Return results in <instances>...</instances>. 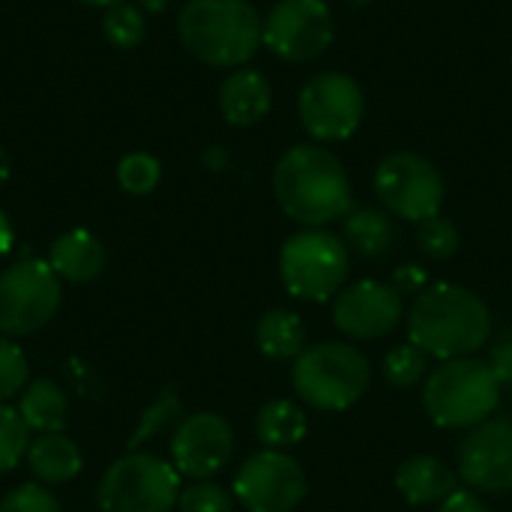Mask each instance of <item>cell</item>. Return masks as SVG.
Segmentation results:
<instances>
[{
    "mask_svg": "<svg viewBox=\"0 0 512 512\" xmlns=\"http://www.w3.org/2000/svg\"><path fill=\"white\" fill-rule=\"evenodd\" d=\"M0 512H60V504L45 486L24 483V486H15L12 492L3 495Z\"/></svg>",
    "mask_w": 512,
    "mask_h": 512,
    "instance_id": "31",
    "label": "cell"
},
{
    "mask_svg": "<svg viewBox=\"0 0 512 512\" xmlns=\"http://www.w3.org/2000/svg\"><path fill=\"white\" fill-rule=\"evenodd\" d=\"M63 300L60 276L42 258H21L0 273V333L30 336L54 321Z\"/></svg>",
    "mask_w": 512,
    "mask_h": 512,
    "instance_id": "8",
    "label": "cell"
},
{
    "mask_svg": "<svg viewBox=\"0 0 512 512\" xmlns=\"http://www.w3.org/2000/svg\"><path fill=\"white\" fill-rule=\"evenodd\" d=\"M180 498V474L153 453H129L99 480V512H171Z\"/></svg>",
    "mask_w": 512,
    "mask_h": 512,
    "instance_id": "6",
    "label": "cell"
},
{
    "mask_svg": "<svg viewBox=\"0 0 512 512\" xmlns=\"http://www.w3.org/2000/svg\"><path fill=\"white\" fill-rule=\"evenodd\" d=\"M255 342L270 360H297L306 351V330L297 312L270 309L255 327Z\"/></svg>",
    "mask_w": 512,
    "mask_h": 512,
    "instance_id": "21",
    "label": "cell"
},
{
    "mask_svg": "<svg viewBox=\"0 0 512 512\" xmlns=\"http://www.w3.org/2000/svg\"><path fill=\"white\" fill-rule=\"evenodd\" d=\"M273 90L270 81L255 69H234L222 90H219V108L231 126H255L270 114Z\"/></svg>",
    "mask_w": 512,
    "mask_h": 512,
    "instance_id": "16",
    "label": "cell"
},
{
    "mask_svg": "<svg viewBox=\"0 0 512 512\" xmlns=\"http://www.w3.org/2000/svg\"><path fill=\"white\" fill-rule=\"evenodd\" d=\"M501 390L489 360H444L423 387V408L441 429H474L495 414Z\"/></svg>",
    "mask_w": 512,
    "mask_h": 512,
    "instance_id": "4",
    "label": "cell"
},
{
    "mask_svg": "<svg viewBox=\"0 0 512 512\" xmlns=\"http://www.w3.org/2000/svg\"><path fill=\"white\" fill-rule=\"evenodd\" d=\"M375 192L393 216L420 225L441 213L444 177L426 156L390 153L375 168Z\"/></svg>",
    "mask_w": 512,
    "mask_h": 512,
    "instance_id": "9",
    "label": "cell"
},
{
    "mask_svg": "<svg viewBox=\"0 0 512 512\" xmlns=\"http://www.w3.org/2000/svg\"><path fill=\"white\" fill-rule=\"evenodd\" d=\"M423 285H426V273L417 264H405L393 273V288L399 294H420V291H426Z\"/></svg>",
    "mask_w": 512,
    "mask_h": 512,
    "instance_id": "34",
    "label": "cell"
},
{
    "mask_svg": "<svg viewBox=\"0 0 512 512\" xmlns=\"http://www.w3.org/2000/svg\"><path fill=\"white\" fill-rule=\"evenodd\" d=\"M234 456V432L225 417L201 411L186 417L171 441V465L180 477L210 480Z\"/></svg>",
    "mask_w": 512,
    "mask_h": 512,
    "instance_id": "14",
    "label": "cell"
},
{
    "mask_svg": "<svg viewBox=\"0 0 512 512\" xmlns=\"http://www.w3.org/2000/svg\"><path fill=\"white\" fill-rule=\"evenodd\" d=\"M396 489L411 507H429L459 492V477L435 456H414L396 471Z\"/></svg>",
    "mask_w": 512,
    "mask_h": 512,
    "instance_id": "17",
    "label": "cell"
},
{
    "mask_svg": "<svg viewBox=\"0 0 512 512\" xmlns=\"http://www.w3.org/2000/svg\"><path fill=\"white\" fill-rule=\"evenodd\" d=\"M402 294L384 282H354L336 294L333 321L351 339H384L402 321Z\"/></svg>",
    "mask_w": 512,
    "mask_h": 512,
    "instance_id": "15",
    "label": "cell"
},
{
    "mask_svg": "<svg viewBox=\"0 0 512 512\" xmlns=\"http://www.w3.org/2000/svg\"><path fill=\"white\" fill-rule=\"evenodd\" d=\"M177 510L180 512H234V495L225 492L216 483L207 480H195L192 486L180 489L177 498Z\"/></svg>",
    "mask_w": 512,
    "mask_h": 512,
    "instance_id": "28",
    "label": "cell"
},
{
    "mask_svg": "<svg viewBox=\"0 0 512 512\" xmlns=\"http://www.w3.org/2000/svg\"><path fill=\"white\" fill-rule=\"evenodd\" d=\"M309 492L306 474L282 450L249 456L234 477V498L249 512H294Z\"/></svg>",
    "mask_w": 512,
    "mask_h": 512,
    "instance_id": "11",
    "label": "cell"
},
{
    "mask_svg": "<svg viewBox=\"0 0 512 512\" xmlns=\"http://www.w3.org/2000/svg\"><path fill=\"white\" fill-rule=\"evenodd\" d=\"M48 264L66 282H93L105 270V246L90 231L75 228L51 243Z\"/></svg>",
    "mask_w": 512,
    "mask_h": 512,
    "instance_id": "18",
    "label": "cell"
},
{
    "mask_svg": "<svg viewBox=\"0 0 512 512\" xmlns=\"http://www.w3.org/2000/svg\"><path fill=\"white\" fill-rule=\"evenodd\" d=\"M78 3H84V6H105V9H111V6H117V3H123V0H78Z\"/></svg>",
    "mask_w": 512,
    "mask_h": 512,
    "instance_id": "38",
    "label": "cell"
},
{
    "mask_svg": "<svg viewBox=\"0 0 512 512\" xmlns=\"http://www.w3.org/2000/svg\"><path fill=\"white\" fill-rule=\"evenodd\" d=\"M102 30H105V39L111 45H117V48H135L144 39V15L135 6L117 3V6H111L105 12Z\"/></svg>",
    "mask_w": 512,
    "mask_h": 512,
    "instance_id": "27",
    "label": "cell"
},
{
    "mask_svg": "<svg viewBox=\"0 0 512 512\" xmlns=\"http://www.w3.org/2000/svg\"><path fill=\"white\" fill-rule=\"evenodd\" d=\"M279 276L288 294L309 303H324L345 288L348 249L336 234L306 228L285 240L279 252Z\"/></svg>",
    "mask_w": 512,
    "mask_h": 512,
    "instance_id": "7",
    "label": "cell"
},
{
    "mask_svg": "<svg viewBox=\"0 0 512 512\" xmlns=\"http://www.w3.org/2000/svg\"><path fill=\"white\" fill-rule=\"evenodd\" d=\"M177 408H180V402H177L174 396H162L156 405H150V411L141 417L138 432L132 435V447H135V444H141L144 438H150L153 432H159V429L171 420V414H177Z\"/></svg>",
    "mask_w": 512,
    "mask_h": 512,
    "instance_id": "32",
    "label": "cell"
},
{
    "mask_svg": "<svg viewBox=\"0 0 512 512\" xmlns=\"http://www.w3.org/2000/svg\"><path fill=\"white\" fill-rule=\"evenodd\" d=\"M273 195L294 222L309 228L330 225L351 210L345 165L318 144H297L276 162Z\"/></svg>",
    "mask_w": 512,
    "mask_h": 512,
    "instance_id": "2",
    "label": "cell"
},
{
    "mask_svg": "<svg viewBox=\"0 0 512 512\" xmlns=\"http://www.w3.org/2000/svg\"><path fill=\"white\" fill-rule=\"evenodd\" d=\"M255 432L267 450H285L306 438L309 423H306V414L300 405H294L288 399H273L258 411Z\"/></svg>",
    "mask_w": 512,
    "mask_h": 512,
    "instance_id": "23",
    "label": "cell"
},
{
    "mask_svg": "<svg viewBox=\"0 0 512 512\" xmlns=\"http://www.w3.org/2000/svg\"><path fill=\"white\" fill-rule=\"evenodd\" d=\"M429 372V354L423 348H417L414 342H405L399 348H393L384 360V378L387 384H393L396 390H411L417 387Z\"/></svg>",
    "mask_w": 512,
    "mask_h": 512,
    "instance_id": "24",
    "label": "cell"
},
{
    "mask_svg": "<svg viewBox=\"0 0 512 512\" xmlns=\"http://www.w3.org/2000/svg\"><path fill=\"white\" fill-rule=\"evenodd\" d=\"M18 414L30 432L39 435H57L69 423V402L66 393L54 381H33L18 402Z\"/></svg>",
    "mask_w": 512,
    "mask_h": 512,
    "instance_id": "20",
    "label": "cell"
},
{
    "mask_svg": "<svg viewBox=\"0 0 512 512\" xmlns=\"http://www.w3.org/2000/svg\"><path fill=\"white\" fill-rule=\"evenodd\" d=\"M165 3H168V0H141V6H144V9H153V12L162 9Z\"/></svg>",
    "mask_w": 512,
    "mask_h": 512,
    "instance_id": "39",
    "label": "cell"
},
{
    "mask_svg": "<svg viewBox=\"0 0 512 512\" xmlns=\"http://www.w3.org/2000/svg\"><path fill=\"white\" fill-rule=\"evenodd\" d=\"M9 180V156H6V150L0 147V186Z\"/></svg>",
    "mask_w": 512,
    "mask_h": 512,
    "instance_id": "37",
    "label": "cell"
},
{
    "mask_svg": "<svg viewBox=\"0 0 512 512\" xmlns=\"http://www.w3.org/2000/svg\"><path fill=\"white\" fill-rule=\"evenodd\" d=\"M27 465L42 486H57V483H69L72 477H78L84 459H81V450L63 432H57V435H39L36 441H30Z\"/></svg>",
    "mask_w": 512,
    "mask_h": 512,
    "instance_id": "19",
    "label": "cell"
},
{
    "mask_svg": "<svg viewBox=\"0 0 512 512\" xmlns=\"http://www.w3.org/2000/svg\"><path fill=\"white\" fill-rule=\"evenodd\" d=\"M459 477L486 495L512 492V420L489 417L459 447Z\"/></svg>",
    "mask_w": 512,
    "mask_h": 512,
    "instance_id": "13",
    "label": "cell"
},
{
    "mask_svg": "<svg viewBox=\"0 0 512 512\" xmlns=\"http://www.w3.org/2000/svg\"><path fill=\"white\" fill-rule=\"evenodd\" d=\"M345 243L363 258H384L396 243V225L387 210L363 207L345 216Z\"/></svg>",
    "mask_w": 512,
    "mask_h": 512,
    "instance_id": "22",
    "label": "cell"
},
{
    "mask_svg": "<svg viewBox=\"0 0 512 512\" xmlns=\"http://www.w3.org/2000/svg\"><path fill=\"white\" fill-rule=\"evenodd\" d=\"M330 42L333 15L324 0H279L264 18V45L282 60H315Z\"/></svg>",
    "mask_w": 512,
    "mask_h": 512,
    "instance_id": "12",
    "label": "cell"
},
{
    "mask_svg": "<svg viewBox=\"0 0 512 512\" xmlns=\"http://www.w3.org/2000/svg\"><path fill=\"white\" fill-rule=\"evenodd\" d=\"M291 384L297 396L318 411H348L366 396L372 384V366L354 345L321 342L294 360Z\"/></svg>",
    "mask_w": 512,
    "mask_h": 512,
    "instance_id": "5",
    "label": "cell"
},
{
    "mask_svg": "<svg viewBox=\"0 0 512 512\" xmlns=\"http://www.w3.org/2000/svg\"><path fill=\"white\" fill-rule=\"evenodd\" d=\"M24 384H27L24 351L12 339L0 336V402H9L18 393H24Z\"/></svg>",
    "mask_w": 512,
    "mask_h": 512,
    "instance_id": "30",
    "label": "cell"
},
{
    "mask_svg": "<svg viewBox=\"0 0 512 512\" xmlns=\"http://www.w3.org/2000/svg\"><path fill=\"white\" fill-rule=\"evenodd\" d=\"M489 333V306L465 285H432L414 297L408 312V339L441 363L477 354L489 342Z\"/></svg>",
    "mask_w": 512,
    "mask_h": 512,
    "instance_id": "1",
    "label": "cell"
},
{
    "mask_svg": "<svg viewBox=\"0 0 512 512\" xmlns=\"http://www.w3.org/2000/svg\"><path fill=\"white\" fill-rule=\"evenodd\" d=\"M300 120L318 141H345L360 129L366 99L360 84L342 72H321L300 90Z\"/></svg>",
    "mask_w": 512,
    "mask_h": 512,
    "instance_id": "10",
    "label": "cell"
},
{
    "mask_svg": "<svg viewBox=\"0 0 512 512\" xmlns=\"http://www.w3.org/2000/svg\"><path fill=\"white\" fill-rule=\"evenodd\" d=\"M12 240H15V234H12V222H9V216L0 210V258L12 249Z\"/></svg>",
    "mask_w": 512,
    "mask_h": 512,
    "instance_id": "36",
    "label": "cell"
},
{
    "mask_svg": "<svg viewBox=\"0 0 512 512\" xmlns=\"http://www.w3.org/2000/svg\"><path fill=\"white\" fill-rule=\"evenodd\" d=\"M489 366L495 372V378L501 381V387H512V333H507L489 354Z\"/></svg>",
    "mask_w": 512,
    "mask_h": 512,
    "instance_id": "33",
    "label": "cell"
},
{
    "mask_svg": "<svg viewBox=\"0 0 512 512\" xmlns=\"http://www.w3.org/2000/svg\"><path fill=\"white\" fill-rule=\"evenodd\" d=\"M177 27L189 54L210 66H243L264 42V21L249 0H189Z\"/></svg>",
    "mask_w": 512,
    "mask_h": 512,
    "instance_id": "3",
    "label": "cell"
},
{
    "mask_svg": "<svg viewBox=\"0 0 512 512\" xmlns=\"http://www.w3.org/2000/svg\"><path fill=\"white\" fill-rule=\"evenodd\" d=\"M159 177H162V165L150 153H129L117 165V183L129 195H147V192H153L159 186Z\"/></svg>",
    "mask_w": 512,
    "mask_h": 512,
    "instance_id": "26",
    "label": "cell"
},
{
    "mask_svg": "<svg viewBox=\"0 0 512 512\" xmlns=\"http://www.w3.org/2000/svg\"><path fill=\"white\" fill-rule=\"evenodd\" d=\"M417 243H420V249H423L429 258H450V255L459 249V228H456L450 219H444V216L438 213V216L420 222V228H417Z\"/></svg>",
    "mask_w": 512,
    "mask_h": 512,
    "instance_id": "29",
    "label": "cell"
},
{
    "mask_svg": "<svg viewBox=\"0 0 512 512\" xmlns=\"http://www.w3.org/2000/svg\"><path fill=\"white\" fill-rule=\"evenodd\" d=\"M438 512H492L474 492H465V489H459V492H453Z\"/></svg>",
    "mask_w": 512,
    "mask_h": 512,
    "instance_id": "35",
    "label": "cell"
},
{
    "mask_svg": "<svg viewBox=\"0 0 512 512\" xmlns=\"http://www.w3.org/2000/svg\"><path fill=\"white\" fill-rule=\"evenodd\" d=\"M30 447V429L24 426L18 408L0 402V474H9Z\"/></svg>",
    "mask_w": 512,
    "mask_h": 512,
    "instance_id": "25",
    "label": "cell"
}]
</instances>
